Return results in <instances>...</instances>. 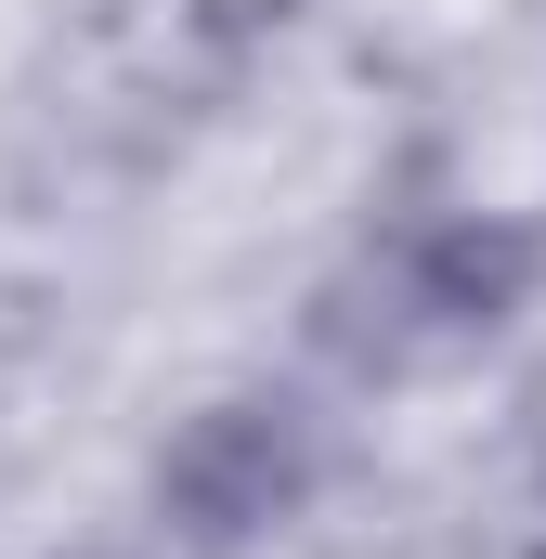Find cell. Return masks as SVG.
I'll use <instances>...</instances> for the list:
<instances>
[{
	"mask_svg": "<svg viewBox=\"0 0 546 559\" xmlns=\"http://www.w3.org/2000/svg\"><path fill=\"white\" fill-rule=\"evenodd\" d=\"M339 468V429L312 391H222L156 442V534L182 559H248L273 547Z\"/></svg>",
	"mask_w": 546,
	"mask_h": 559,
	"instance_id": "cell-2",
	"label": "cell"
},
{
	"mask_svg": "<svg viewBox=\"0 0 546 559\" xmlns=\"http://www.w3.org/2000/svg\"><path fill=\"white\" fill-rule=\"evenodd\" d=\"M546 286V235L521 209H416L391 222L352 286H325V352L352 365H416V352H482L495 325H521Z\"/></svg>",
	"mask_w": 546,
	"mask_h": 559,
	"instance_id": "cell-1",
	"label": "cell"
}]
</instances>
